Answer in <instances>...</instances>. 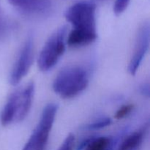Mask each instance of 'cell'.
<instances>
[{
    "instance_id": "10",
    "label": "cell",
    "mask_w": 150,
    "mask_h": 150,
    "mask_svg": "<svg viewBox=\"0 0 150 150\" xmlns=\"http://www.w3.org/2000/svg\"><path fill=\"white\" fill-rule=\"evenodd\" d=\"M111 140L110 138L98 137L89 139L83 150H110Z\"/></svg>"
},
{
    "instance_id": "14",
    "label": "cell",
    "mask_w": 150,
    "mask_h": 150,
    "mask_svg": "<svg viewBox=\"0 0 150 150\" xmlns=\"http://www.w3.org/2000/svg\"><path fill=\"white\" fill-rule=\"evenodd\" d=\"M75 146V136L69 134L57 150H73Z\"/></svg>"
},
{
    "instance_id": "2",
    "label": "cell",
    "mask_w": 150,
    "mask_h": 150,
    "mask_svg": "<svg viewBox=\"0 0 150 150\" xmlns=\"http://www.w3.org/2000/svg\"><path fill=\"white\" fill-rule=\"evenodd\" d=\"M89 81L87 70L81 66H68L57 74L53 82V89L61 98L70 99L84 91Z\"/></svg>"
},
{
    "instance_id": "7",
    "label": "cell",
    "mask_w": 150,
    "mask_h": 150,
    "mask_svg": "<svg viewBox=\"0 0 150 150\" xmlns=\"http://www.w3.org/2000/svg\"><path fill=\"white\" fill-rule=\"evenodd\" d=\"M149 26L148 23H144L138 31L134 49L128 65V71L132 76H134L137 73L140 64L149 49Z\"/></svg>"
},
{
    "instance_id": "12",
    "label": "cell",
    "mask_w": 150,
    "mask_h": 150,
    "mask_svg": "<svg viewBox=\"0 0 150 150\" xmlns=\"http://www.w3.org/2000/svg\"><path fill=\"white\" fill-rule=\"evenodd\" d=\"M133 109V105L132 104H128V105H125L122 106L121 108H119L116 112L114 117L117 120H121V119L125 118L126 116L128 115Z\"/></svg>"
},
{
    "instance_id": "4",
    "label": "cell",
    "mask_w": 150,
    "mask_h": 150,
    "mask_svg": "<svg viewBox=\"0 0 150 150\" xmlns=\"http://www.w3.org/2000/svg\"><path fill=\"white\" fill-rule=\"evenodd\" d=\"M67 27L56 31L45 42L38 57V67L41 71H48L56 65L65 51Z\"/></svg>"
},
{
    "instance_id": "11",
    "label": "cell",
    "mask_w": 150,
    "mask_h": 150,
    "mask_svg": "<svg viewBox=\"0 0 150 150\" xmlns=\"http://www.w3.org/2000/svg\"><path fill=\"white\" fill-rule=\"evenodd\" d=\"M111 123V119L109 118H104L100 119L96 122L90 123L88 125H86V129L88 130H98V129L104 128L107 127Z\"/></svg>"
},
{
    "instance_id": "13",
    "label": "cell",
    "mask_w": 150,
    "mask_h": 150,
    "mask_svg": "<svg viewBox=\"0 0 150 150\" xmlns=\"http://www.w3.org/2000/svg\"><path fill=\"white\" fill-rule=\"evenodd\" d=\"M130 0H116L114 5V12L117 16L122 14L127 9Z\"/></svg>"
},
{
    "instance_id": "15",
    "label": "cell",
    "mask_w": 150,
    "mask_h": 150,
    "mask_svg": "<svg viewBox=\"0 0 150 150\" xmlns=\"http://www.w3.org/2000/svg\"><path fill=\"white\" fill-rule=\"evenodd\" d=\"M140 92L144 96H149V83H144L140 86Z\"/></svg>"
},
{
    "instance_id": "9",
    "label": "cell",
    "mask_w": 150,
    "mask_h": 150,
    "mask_svg": "<svg viewBox=\"0 0 150 150\" xmlns=\"http://www.w3.org/2000/svg\"><path fill=\"white\" fill-rule=\"evenodd\" d=\"M144 134L145 129L131 133L122 141L118 150H137L143 142Z\"/></svg>"
},
{
    "instance_id": "8",
    "label": "cell",
    "mask_w": 150,
    "mask_h": 150,
    "mask_svg": "<svg viewBox=\"0 0 150 150\" xmlns=\"http://www.w3.org/2000/svg\"><path fill=\"white\" fill-rule=\"evenodd\" d=\"M9 1L15 7L30 14L45 13L51 6L48 0H9Z\"/></svg>"
},
{
    "instance_id": "5",
    "label": "cell",
    "mask_w": 150,
    "mask_h": 150,
    "mask_svg": "<svg viewBox=\"0 0 150 150\" xmlns=\"http://www.w3.org/2000/svg\"><path fill=\"white\" fill-rule=\"evenodd\" d=\"M58 106L49 103L44 108L40 121L22 150H44L56 118Z\"/></svg>"
},
{
    "instance_id": "1",
    "label": "cell",
    "mask_w": 150,
    "mask_h": 150,
    "mask_svg": "<svg viewBox=\"0 0 150 150\" xmlns=\"http://www.w3.org/2000/svg\"><path fill=\"white\" fill-rule=\"evenodd\" d=\"M96 5L92 1H79L65 12V18L73 26L66 43L71 47L85 46L98 38L96 28Z\"/></svg>"
},
{
    "instance_id": "6",
    "label": "cell",
    "mask_w": 150,
    "mask_h": 150,
    "mask_svg": "<svg viewBox=\"0 0 150 150\" xmlns=\"http://www.w3.org/2000/svg\"><path fill=\"white\" fill-rule=\"evenodd\" d=\"M34 60V44L29 38L22 47L19 55L10 74V82L12 85H17L26 76L30 70Z\"/></svg>"
},
{
    "instance_id": "3",
    "label": "cell",
    "mask_w": 150,
    "mask_h": 150,
    "mask_svg": "<svg viewBox=\"0 0 150 150\" xmlns=\"http://www.w3.org/2000/svg\"><path fill=\"white\" fill-rule=\"evenodd\" d=\"M35 93V83L30 82L22 89L10 95L1 115L3 126L19 122L26 118L32 107Z\"/></svg>"
}]
</instances>
